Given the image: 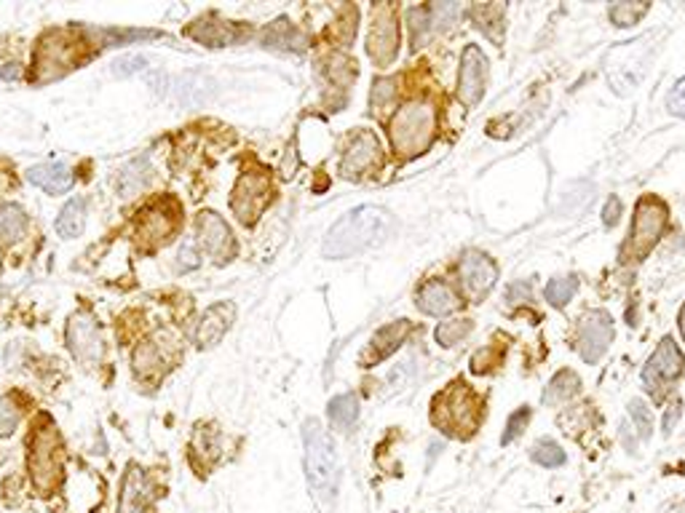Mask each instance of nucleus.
<instances>
[{
  "label": "nucleus",
  "instance_id": "nucleus-46",
  "mask_svg": "<svg viewBox=\"0 0 685 513\" xmlns=\"http://www.w3.org/2000/svg\"><path fill=\"white\" fill-rule=\"evenodd\" d=\"M618 217H621V201H618L616 196H610L605 208H602V222H605L608 227H616V225H618Z\"/></svg>",
  "mask_w": 685,
  "mask_h": 513
},
{
  "label": "nucleus",
  "instance_id": "nucleus-36",
  "mask_svg": "<svg viewBox=\"0 0 685 513\" xmlns=\"http://www.w3.org/2000/svg\"><path fill=\"white\" fill-rule=\"evenodd\" d=\"M394 97H396V81H391V78L375 81V84H372V94H369V107H372V112H375V110L383 112L386 107H391Z\"/></svg>",
  "mask_w": 685,
  "mask_h": 513
},
{
  "label": "nucleus",
  "instance_id": "nucleus-37",
  "mask_svg": "<svg viewBox=\"0 0 685 513\" xmlns=\"http://www.w3.org/2000/svg\"><path fill=\"white\" fill-rule=\"evenodd\" d=\"M460 5L458 3H434L429 5V19H431V30H445L460 16Z\"/></svg>",
  "mask_w": 685,
  "mask_h": 513
},
{
  "label": "nucleus",
  "instance_id": "nucleus-21",
  "mask_svg": "<svg viewBox=\"0 0 685 513\" xmlns=\"http://www.w3.org/2000/svg\"><path fill=\"white\" fill-rule=\"evenodd\" d=\"M27 180L32 185H38L40 190H46L49 196H59V193L70 190L73 172L65 164H43V166H32L27 172Z\"/></svg>",
  "mask_w": 685,
  "mask_h": 513
},
{
  "label": "nucleus",
  "instance_id": "nucleus-41",
  "mask_svg": "<svg viewBox=\"0 0 685 513\" xmlns=\"http://www.w3.org/2000/svg\"><path fill=\"white\" fill-rule=\"evenodd\" d=\"M431 27V19H429V8H410V30H413V43L418 46L426 35V30Z\"/></svg>",
  "mask_w": 685,
  "mask_h": 513
},
{
  "label": "nucleus",
  "instance_id": "nucleus-22",
  "mask_svg": "<svg viewBox=\"0 0 685 513\" xmlns=\"http://www.w3.org/2000/svg\"><path fill=\"white\" fill-rule=\"evenodd\" d=\"M220 457V430L218 425H199L191 441V460L201 468H209Z\"/></svg>",
  "mask_w": 685,
  "mask_h": 513
},
{
  "label": "nucleus",
  "instance_id": "nucleus-10",
  "mask_svg": "<svg viewBox=\"0 0 685 513\" xmlns=\"http://www.w3.org/2000/svg\"><path fill=\"white\" fill-rule=\"evenodd\" d=\"M67 348L70 353L84 364V367H97L105 358V342L100 334L97 321L89 313H76L67 321V332H65Z\"/></svg>",
  "mask_w": 685,
  "mask_h": 513
},
{
  "label": "nucleus",
  "instance_id": "nucleus-3",
  "mask_svg": "<svg viewBox=\"0 0 685 513\" xmlns=\"http://www.w3.org/2000/svg\"><path fill=\"white\" fill-rule=\"evenodd\" d=\"M391 147L399 158H415L426 153L437 137V107L431 102H407L391 118Z\"/></svg>",
  "mask_w": 685,
  "mask_h": 513
},
{
  "label": "nucleus",
  "instance_id": "nucleus-42",
  "mask_svg": "<svg viewBox=\"0 0 685 513\" xmlns=\"http://www.w3.org/2000/svg\"><path fill=\"white\" fill-rule=\"evenodd\" d=\"M158 364V353H156V345L153 342H142L137 350H134V367L137 372H147Z\"/></svg>",
  "mask_w": 685,
  "mask_h": 513
},
{
  "label": "nucleus",
  "instance_id": "nucleus-32",
  "mask_svg": "<svg viewBox=\"0 0 685 513\" xmlns=\"http://www.w3.org/2000/svg\"><path fill=\"white\" fill-rule=\"evenodd\" d=\"M471 329H474V321H471V318L445 321V323H440V326H437L434 337H437V342H440L442 348H453L456 342H460L463 337H468V334H471Z\"/></svg>",
  "mask_w": 685,
  "mask_h": 513
},
{
  "label": "nucleus",
  "instance_id": "nucleus-4",
  "mask_svg": "<svg viewBox=\"0 0 685 513\" xmlns=\"http://www.w3.org/2000/svg\"><path fill=\"white\" fill-rule=\"evenodd\" d=\"M306 441V476L319 500H333L338 492V455L330 433L322 428L319 420H306L303 425Z\"/></svg>",
  "mask_w": 685,
  "mask_h": 513
},
{
  "label": "nucleus",
  "instance_id": "nucleus-13",
  "mask_svg": "<svg viewBox=\"0 0 685 513\" xmlns=\"http://www.w3.org/2000/svg\"><path fill=\"white\" fill-rule=\"evenodd\" d=\"M463 292L471 303H479L498 281V265L482 252H466L458 265Z\"/></svg>",
  "mask_w": 685,
  "mask_h": 513
},
{
  "label": "nucleus",
  "instance_id": "nucleus-50",
  "mask_svg": "<svg viewBox=\"0 0 685 513\" xmlns=\"http://www.w3.org/2000/svg\"><path fill=\"white\" fill-rule=\"evenodd\" d=\"M678 323H681V334H683L685 340V305L681 308V315H678Z\"/></svg>",
  "mask_w": 685,
  "mask_h": 513
},
{
  "label": "nucleus",
  "instance_id": "nucleus-8",
  "mask_svg": "<svg viewBox=\"0 0 685 513\" xmlns=\"http://www.w3.org/2000/svg\"><path fill=\"white\" fill-rule=\"evenodd\" d=\"M271 199H273L271 177L262 169H254V172H244L238 177L230 206L244 225H252L265 211V206L271 204Z\"/></svg>",
  "mask_w": 685,
  "mask_h": 513
},
{
  "label": "nucleus",
  "instance_id": "nucleus-35",
  "mask_svg": "<svg viewBox=\"0 0 685 513\" xmlns=\"http://www.w3.org/2000/svg\"><path fill=\"white\" fill-rule=\"evenodd\" d=\"M533 460H536L538 465H544V468H560V465L568 463L565 449H560V444L552 441V438H541V441L533 447Z\"/></svg>",
  "mask_w": 685,
  "mask_h": 513
},
{
  "label": "nucleus",
  "instance_id": "nucleus-12",
  "mask_svg": "<svg viewBox=\"0 0 685 513\" xmlns=\"http://www.w3.org/2000/svg\"><path fill=\"white\" fill-rule=\"evenodd\" d=\"M613 340V318L605 310H589L578 323V353L586 364H597Z\"/></svg>",
  "mask_w": 685,
  "mask_h": 513
},
{
  "label": "nucleus",
  "instance_id": "nucleus-29",
  "mask_svg": "<svg viewBox=\"0 0 685 513\" xmlns=\"http://www.w3.org/2000/svg\"><path fill=\"white\" fill-rule=\"evenodd\" d=\"M27 230V217L19 206H0V246L16 243Z\"/></svg>",
  "mask_w": 685,
  "mask_h": 513
},
{
  "label": "nucleus",
  "instance_id": "nucleus-9",
  "mask_svg": "<svg viewBox=\"0 0 685 513\" xmlns=\"http://www.w3.org/2000/svg\"><path fill=\"white\" fill-rule=\"evenodd\" d=\"M683 369L685 356L681 353V348L675 345L672 337H664V340L659 342V348L654 350V356L648 358V364L643 367V383H645V388H648L656 399H662V391H664L672 380H678V377L683 375Z\"/></svg>",
  "mask_w": 685,
  "mask_h": 513
},
{
  "label": "nucleus",
  "instance_id": "nucleus-7",
  "mask_svg": "<svg viewBox=\"0 0 685 513\" xmlns=\"http://www.w3.org/2000/svg\"><path fill=\"white\" fill-rule=\"evenodd\" d=\"M367 54L378 67H391L399 54V3H375Z\"/></svg>",
  "mask_w": 685,
  "mask_h": 513
},
{
  "label": "nucleus",
  "instance_id": "nucleus-47",
  "mask_svg": "<svg viewBox=\"0 0 685 513\" xmlns=\"http://www.w3.org/2000/svg\"><path fill=\"white\" fill-rule=\"evenodd\" d=\"M530 300V284L520 281L509 289V303H528Z\"/></svg>",
  "mask_w": 685,
  "mask_h": 513
},
{
  "label": "nucleus",
  "instance_id": "nucleus-2",
  "mask_svg": "<svg viewBox=\"0 0 685 513\" xmlns=\"http://www.w3.org/2000/svg\"><path fill=\"white\" fill-rule=\"evenodd\" d=\"M482 417H485V402L463 380H453L431 402V422L450 438L468 441L476 433Z\"/></svg>",
  "mask_w": 685,
  "mask_h": 513
},
{
  "label": "nucleus",
  "instance_id": "nucleus-6",
  "mask_svg": "<svg viewBox=\"0 0 685 513\" xmlns=\"http://www.w3.org/2000/svg\"><path fill=\"white\" fill-rule=\"evenodd\" d=\"M667 204L656 196H643L635 206V219L629 227V238L621 246V260L624 262H640L645 260L654 246L659 243L664 227H667Z\"/></svg>",
  "mask_w": 685,
  "mask_h": 513
},
{
  "label": "nucleus",
  "instance_id": "nucleus-45",
  "mask_svg": "<svg viewBox=\"0 0 685 513\" xmlns=\"http://www.w3.org/2000/svg\"><path fill=\"white\" fill-rule=\"evenodd\" d=\"M180 262H182V270H191V268H199V252H196V243L193 241H185L182 249H180Z\"/></svg>",
  "mask_w": 685,
  "mask_h": 513
},
{
  "label": "nucleus",
  "instance_id": "nucleus-15",
  "mask_svg": "<svg viewBox=\"0 0 685 513\" xmlns=\"http://www.w3.org/2000/svg\"><path fill=\"white\" fill-rule=\"evenodd\" d=\"M196 230H199V241L204 243V249L218 260V262H228L236 254V241L230 233L228 222L215 214V211H201L196 219Z\"/></svg>",
  "mask_w": 685,
  "mask_h": 513
},
{
  "label": "nucleus",
  "instance_id": "nucleus-48",
  "mask_svg": "<svg viewBox=\"0 0 685 513\" xmlns=\"http://www.w3.org/2000/svg\"><path fill=\"white\" fill-rule=\"evenodd\" d=\"M681 407H683L681 402H675V404L670 407V411H667V417H664V433H672V425H675V422L681 420V411H683V410H681Z\"/></svg>",
  "mask_w": 685,
  "mask_h": 513
},
{
  "label": "nucleus",
  "instance_id": "nucleus-44",
  "mask_svg": "<svg viewBox=\"0 0 685 513\" xmlns=\"http://www.w3.org/2000/svg\"><path fill=\"white\" fill-rule=\"evenodd\" d=\"M147 65V59H142V57H126V59H118L113 67L115 75H134V73H139L142 67Z\"/></svg>",
  "mask_w": 685,
  "mask_h": 513
},
{
  "label": "nucleus",
  "instance_id": "nucleus-18",
  "mask_svg": "<svg viewBox=\"0 0 685 513\" xmlns=\"http://www.w3.org/2000/svg\"><path fill=\"white\" fill-rule=\"evenodd\" d=\"M233 318H236V308H233L230 303H218V305H212V308L207 310V313L201 315V321H199V329H196V342H199V348H212V345H218V342L226 337V332H228L230 323H233Z\"/></svg>",
  "mask_w": 685,
  "mask_h": 513
},
{
  "label": "nucleus",
  "instance_id": "nucleus-17",
  "mask_svg": "<svg viewBox=\"0 0 685 513\" xmlns=\"http://www.w3.org/2000/svg\"><path fill=\"white\" fill-rule=\"evenodd\" d=\"M410 332V323L407 321H394L388 326H383L380 332H375V337L369 340L367 350L361 353V367H375L380 364L383 358H388L407 337Z\"/></svg>",
  "mask_w": 685,
  "mask_h": 513
},
{
  "label": "nucleus",
  "instance_id": "nucleus-30",
  "mask_svg": "<svg viewBox=\"0 0 685 513\" xmlns=\"http://www.w3.org/2000/svg\"><path fill=\"white\" fill-rule=\"evenodd\" d=\"M330 422L335 425V428H341V430H348L353 422H356V417H359V402H356V396L353 394H342V396H335L333 402H330Z\"/></svg>",
  "mask_w": 685,
  "mask_h": 513
},
{
  "label": "nucleus",
  "instance_id": "nucleus-34",
  "mask_svg": "<svg viewBox=\"0 0 685 513\" xmlns=\"http://www.w3.org/2000/svg\"><path fill=\"white\" fill-rule=\"evenodd\" d=\"M651 11L648 3H616L610 5V22L616 27H632Z\"/></svg>",
  "mask_w": 685,
  "mask_h": 513
},
{
  "label": "nucleus",
  "instance_id": "nucleus-33",
  "mask_svg": "<svg viewBox=\"0 0 685 513\" xmlns=\"http://www.w3.org/2000/svg\"><path fill=\"white\" fill-rule=\"evenodd\" d=\"M575 292H578V279H575V276H568V279H552V281L547 284V300H549V305H555V308H565L573 297H575Z\"/></svg>",
  "mask_w": 685,
  "mask_h": 513
},
{
  "label": "nucleus",
  "instance_id": "nucleus-20",
  "mask_svg": "<svg viewBox=\"0 0 685 513\" xmlns=\"http://www.w3.org/2000/svg\"><path fill=\"white\" fill-rule=\"evenodd\" d=\"M174 214L169 208H164V204L147 206L139 219H137V235L142 241H150V243H158L164 241L172 230H174Z\"/></svg>",
  "mask_w": 685,
  "mask_h": 513
},
{
  "label": "nucleus",
  "instance_id": "nucleus-43",
  "mask_svg": "<svg viewBox=\"0 0 685 513\" xmlns=\"http://www.w3.org/2000/svg\"><path fill=\"white\" fill-rule=\"evenodd\" d=\"M667 107H670V112H672V115L685 118V78H681V81L675 84V89L670 92Z\"/></svg>",
  "mask_w": 685,
  "mask_h": 513
},
{
  "label": "nucleus",
  "instance_id": "nucleus-28",
  "mask_svg": "<svg viewBox=\"0 0 685 513\" xmlns=\"http://www.w3.org/2000/svg\"><path fill=\"white\" fill-rule=\"evenodd\" d=\"M84 225H86V201L70 199L57 217V233L62 238H78L84 233Z\"/></svg>",
  "mask_w": 685,
  "mask_h": 513
},
{
  "label": "nucleus",
  "instance_id": "nucleus-27",
  "mask_svg": "<svg viewBox=\"0 0 685 513\" xmlns=\"http://www.w3.org/2000/svg\"><path fill=\"white\" fill-rule=\"evenodd\" d=\"M578 391H581V380H578V375L571 372V369H563V372H557V375L552 377V383L547 385V391H544L541 402H544L547 407H557V404L571 402Z\"/></svg>",
  "mask_w": 685,
  "mask_h": 513
},
{
  "label": "nucleus",
  "instance_id": "nucleus-14",
  "mask_svg": "<svg viewBox=\"0 0 685 513\" xmlns=\"http://www.w3.org/2000/svg\"><path fill=\"white\" fill-rule=\"evenodd\" d=\"M487 84V57L479 46L468 43L460 57V75H458V97L466 107H476Z\"/></svg>",
  "mask_w": 685,
  "mask_h": 513
},
{
  "label": "nucleus",
  "instance_id": "nucleus-40",
  "mask_svg": "<svg viewBox=\"0 0 685 513\" xmlns=\"http://www.w3.org/2000/svg\"><path fill=\"white\" fill-rule=\"evenodd\" d=\"M528 420H530V410H528V407L514 411V414L509 417V422H506V430H503V436H501V444L506 447V444H512L514 438H520V436L525 433Z\"/></svg>",
  "mask_w": 685,
  "mask_h": 513
},
{
  "label": "nucleus",
  "instance_id": "nucleus-19",
  "mask_svg": "<svg viewBox=\"0 0 685 513\" xmlns=\"http://www.w3.org/2000/svg\"><path fill=\"white\" fill-rule=\"evenodd\" d=\"M150 506V487L147 476L142 468L131 465L129 473L123 476V490H120V513H145Z\"/></svg>",
  "mask_w": 685,
  "mask_h": 513
},
{
  "label": "nucleus",
  "instance_id": "nucleus-16",
  "mask_svg": "<svg viewBox=\"0 0 685 513\" xmlns=\"http://www.w3.org/2000/svg\"><path fill=\"white\" fill-rule=\"evenodd\" d=\"M415 305L423 310L426 315H450L460 308V297L456 295V289L440 279L426 281L418 295H415Z\"/></svg>",
  "mask_w": 685,
  "mask_h": 513
},
{
  "label": "nucleus",
  "instance_id": "nucleus-49",
  "mask_svg": "<svg viewBox=\"0 0 685 513\" xmlns=\"http://www.w3.org/2000/svg\"><path fill=\"white\" fill-rule=\"evenodd\" d=\"M16 73H19V67H13V65H11V67H5V70H0V78H13V75H16Z\"/></svg>",
  "mask_w": 685,
  "mask_h": 513
},
{
  "label": "nucleus",
  "instance_id": "nucleus-26",
  "mask_svg": "<svg viewBox=\"0 0 685 513\" xmlns=\"http://www.w3.org/2000/svg\"><path fill=\"white\" fill-rule=\"evenodd\" d=\"M147 182H150V161L142 155V158L129 161L120 169V174H118V193L120 196H137Z\"/></svg>",
  "mask_w": 685,
  "mask_h": 513
},
{
  "label": "nucleus",
  "instance_id": "nucleus-39",
  "mask_svg": "<svg viewBox=\"0 0 685 513\" xmlns=\"http://www.w3.org/2000/svg\"><path fill=\"white\" fill-rule=\"evenodd\" d=\"M19 407L13 404V396L0 399V436H11L19 425Z\"/></svg>",
  "mask_w": 685,
  "mask_h": 513
},
{
  "label": "nucleus",
  "instance_id": "nucleus-24",
  "mask_svg": "<svg viewBox=\"0 0 685 513\" xmlns=\"http://www.w3.org/2000/svg\"><path fill=\"white\" fill-rule=\"evenodd\" d=\"M262 43L271 46V49H281V51H303L306 49V35L295 24H289V19H276L265 30Z\"/></svg>",
  "mask_w": 685,
  "mask_h": 513
},
{
  "label": "nucleus",
  "instance_id": "nucleus-25",
  "mask_svg": "<svg viewBox=\"0 0 685 513\" xmlns=\"http://www.w3.org/2000/svg\"><path fill=\"white\" fill-rule=\"evenodd\" d=\"M191 35L196 40H201L204 46H228L233 40H238V30L228 24V22H220V19H201L196 27H191Z\"/></svg>",
  "mask_w": 685,
  "mask_h": 513
},
{
  "label": "nucleus",
  "instance_id": "nucleus-31",
  "mask_svg": "<svg viewBox=\"0 0 685 513\" xmlns=\"http://www.w3.org/2000/svg\"><path fill=\"white\" fill-rule=\"evenodd\" d=\"M503 356H506V342H490L487 348L476 350L474 358H471V372L474 375H487L493 372L498 364H503Z\"/></svg>",
  "mask_w": 685,
  "mask_h": 513
},
{
  "label": "nucleus",
  "instance_id": "nucleus-11",
  "mask_svg": "<svg viewBox=\"0 0 685 513\" xmlns=\"http://www.w3.org/2000/svg\"><path fill=\"white\" fill-rule=\"evenodd\" d=\"M380 164H383V150H380L378 137L372 131L361 128L351 137V142L342 153L341 174L345 180H359L367 172L378 169Z\"/></svg>",
  "mask_w": 685,
  "mask_h": 513
},
{
  "label": "nucleus",
  "instance_id": "nucleus-23",
  "mask_svg": "<svg viewBox=\"0 0 685 513\" xmlns=\"http://www.w3.org/2000/svg\"><path fill=\"white\" fill-rule=\"evenodd\" d=\"M503 11H506V5H501V3H482V5L471 8L476 30H482V35L490 38L495 46L503 43Z\"/></svg>",
  "mask_w": 685,
  "mask_h": 513
},
{
  "label": "nucleus",
  "instance_id": "nucleus-38",
  "mask_svg": "<svg viewBox=\"0 0 685 513\" xmlns=\"http://www.w3.org/2000/svg\"><path fill=\"white\" fill-rule=\"evenodd\" d=\"M629 414H632V420L637 425L640 438H648L654 433V417H651V410L643 404V399H632L629 402Z\"/></svg>",
  "mask_w": 685,
  "mask_h": 513
},
{
  "label": "nucleus",
  "instance_id": "nucleus-1",
  "mask_svg": "<svg viewBox=\"0 0 685 513\" xmlns=\"http://www.w3.org/2000/svg\"><path fill=\"white\" fill-rule=\"evenodd\" d=\"M394 230V217L380 206H359L341 217L322 243V254L327 260L356 257L388 238Z\"/></svg>",
  "mask_w": 685,
  "mask_h": 513
},
{
  "label": "nucleus",
  "instance_id": "nucleus-5",
  "mask_svg": "<svg viewBox=\"0 0 685 513\" xmlns=\"http://www.w3.org/2000/svg\"><path fill=\"white\" fill-rule=\"evenodd\" d=\"M62 463H65V447L59 438V430L51 425V420H38L30 441V476L40 495L54 492L62 484Z\"/></svg>",
  "mask_w": 685,
  "mask_h": 513
}]
</instances>
